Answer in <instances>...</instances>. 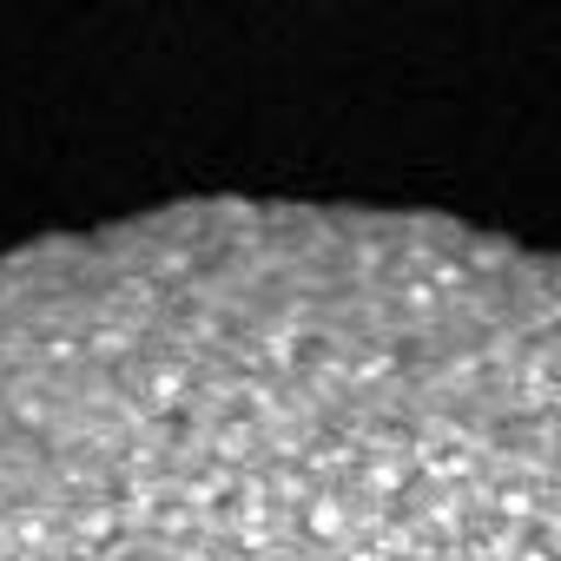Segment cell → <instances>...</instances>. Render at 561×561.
<instances>
[{
	"label": "cell",
	"instance_id": "cell-1",
	"mask_svg": "<svg viewBox=\"0 0 561 561\" xmlns=\"http://www.w3.org/2000/svg\"><path fill=\"white\" fill-rule=\"evenodd\" d=\"M0 561H561V257L257 198L0 257Z\"/></svg>",
	"mask_w": 561,
	"mask_h": 561
}]
</instances>
